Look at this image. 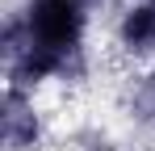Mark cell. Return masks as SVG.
Instances as JSON below:
<instances>
[{
	"mask_svg": "<svg viewBox=\"0 0 155 151\" xmlns=\"http://www.w3.org/2000/svg\"><path fill=\"white\" fill-rule=\"evenodd\" d=\"M54 126L46 105L38 101V92L25 88H4V105H0V139L4 151H46Z\"/></svg>",
	"mask_w": 155,
	"mask_h": 151,
	"instance_id": "cell-1",
	"label": "cell"
},
{
	"mask_svg": "<svg viewBox=\"0 0 155 151\" xmlns=\"http://www.w3.org/2000/svg\"><path fill=\"white\" fill-rule=\"evenodd\" d=\"M8 4H17V0H8ZM46 4H101V0H46Z\"/></svg>",
	"mask_w": 155,
	"mask_h": 151,
	"instance_id": "cell-2",
	"label": "cell"
}]
</instances>
